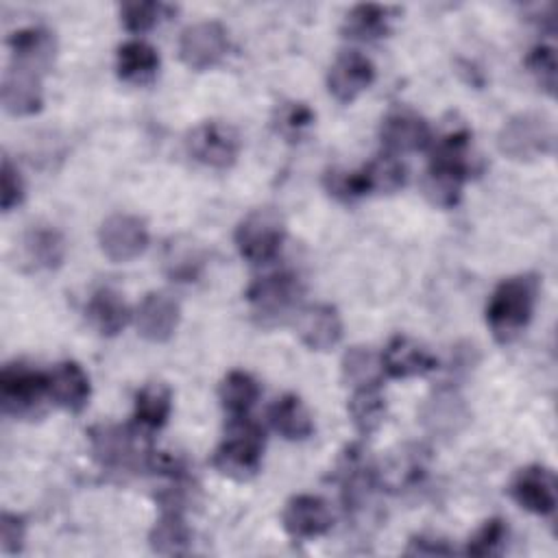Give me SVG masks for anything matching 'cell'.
<instances>
[{
  "label": "cell",
  "instance_id": "cell-1",
  "mask_svg": "<svg viewBox=\"0 0 558 558\" xmlns=\"http://www.w3.org/2000/svg\"><path fill=\"white\" fill-rule=\"evenodd\" d=\"M538 281L534 275L504 279L486 305V323L497 342H512L530 323L536 303Z\"/></svg>",
  "mask_w": 558,
  "mask_h": 558
},
{
  "label": "cell",
  "instance_id": "cell-2",
  "mask_svg": "<svg viewBox=\"0 0 558 558\" xmlns=\"http://www.w3.org/2000/svg\"><path fill=\"white\" fill-rule=\"evenodd\" d=\"M466 146V131L449 133L438 142L429 170L425 172L423 179V192L429 198V203L438 207H453L460 201L462 183L469 170Z\"/></svg>",
  "mask_w": 558,
  "mask_h": 558
},
{
  "label": "cell",
  "instance_id": "cell-3",
  "mask_svg": "<svg viewBox=\"0 0 558 558\" xmlns=\"http://www.w3.org/2000/svg\"><path fill=\"white\" fill-rule=\"evenodd\" d=\"M497 146L506 157L514 161L543 157L554 148V124L543 113H517L501 126Z\"/></svg>",
  "mask_w": 558,
  "mask_h": 558
},
{
  "label": "cell",
  "instance_id": "cell-4",
  "mask_svg": "<svg viewBox=\"0 0 558 558\" xmlns=\"http://www.w3.org/2000/svg\"><path fill=\"white\" fill-rule=\"evenodd\" d=\"M283 242V218L272 207L248 211L235 229V246L251 264L270 262Z\"/></svg>",
  "mask_w": 558,
  "mask_h": 558
},
{
  "label": "cell",
  "instance_id": "cell-5",
  "mask_svg": "<svg viewBox=\"0 0 558 558\" xmlns=\"http://www.w3.org/2000/svg\"><path fill=\"white\" fill-rule=\"evenodd\" d=\"M264 436L253 423L233 425L231 434L214 451V466L233 480H248L257 473L262 462Z\"/></svg>",
  "mask_w": 558,
  "mask_h": 558
},
{
  "label": "cell",
  "instance_id": "cell-6",
  "mask_svg": "<svg viewBox=\"0 0 558 558\" xmlns=\"http://www.w3.org/2000/svg\"><path fill=\"white\" fill-rule=\"evenodd\" d=\"M48 395V377L24 364H7L0 375V401L4 414L15 418L39 412Z\"/></svg>",
  "mask_w": 558,
  "mask_h": 558
},
{
  "label": "cell",
  "instance_id": "cell-7",
  "mask_svg": "<svg viewBox=\"0 0 558 558\" xmlns=\"http://www.w3.org/2000/svg\"><path fill=\"white\" fill-rule=\"evenodd\" d=\"M187 153L209 168H229L240 153V137L225 122H203L194 126L185 140Z\"/></svg>",
  "mask_w": 558,
  "mask_h": 558
},
{
  "label": "cell",
  "instance_id": "cell-8",
  "mask_svg": "<svg viewBox=\"0 0 558 558\" xmlns=\"http://www.w3.org/2000/svg\"><path fill=\"white\" fill-rule=\"evenodd\" d=\"M100 251L111 262H131L140 257L148 244V229L142 218L131 214H113L98 229Z\"/></svg>",
  "mask_w": 558,
  "mask_h": 558
},
{
  "label": "cell",
  "instance_id": "cell-9",
  "mask_svg": "<svg viewBox=\"0 0 558 558\" xmlns=\"http://www.w3.org/2000/svg\"><path fill=\"white\" fill-rule=\"evenodd\" d=\"M227 31L218 22H196L181 33L179 57L192 70L216 65L227 52Z\"/></svg>",
  "mask_w": 558,
  "mask_h": 558
},
{
  "label": "cell",
  "instance_id": "cell-10",
  "mask_svg": "<svg viewBox=\"0 0 558 558\" xmlns=\"http://www.w3.org/2000/svg\"><path fill=\"white\" fill-rule=\"evenodd\" d=\"M375 81V68L368 57L347 50L336 57L327 74V87L338 102L355 100Z\"/></svg>",
  "mask_w": 558,
  "mask_h": 558
},
{
  "label": "cell",
  "instance_id": "cell-11",
  "mask_svg": "<svg viewBox=\"0 0 558 558\" xmlns=\"http://www.w3.org/2000/svg\"><path fill=\"white\" fill-rule=\"evenodd\" d=\"M281 521L292 538L305 541L325 534L331 527L333 517L325 499L316 495H296L286 504Z\"/></svg>",
  "mask_w": 558,
  "mask_h": 558
},
{
  "label": "cell",
  "instance_id": "cell-12",
  "mask_svg": "<svg viewBox=\"0 0 558 558\" xmlns=\"http://www.w3.org/2000/svg\"><path fill=\"white\" fill-rule=\"evenodd\" d=\"M556 477L549 469L525 466L514 475L510 484V495L521 508L534 514H549L556 508Z\"/></svg>",
  "mask_w": 558,
  "mask_h": 558
},
{
  "label": "cell",
  "instance_id": "cell-13",
  "mask_svg": "<svg viewBox=\"0 0 558 558\" xmlns=\"http://www.w3.org/2000/svg\"><path fill=\"white\" fill-rule=\"evenodd\" d=\"M179 325V303L168 292H148L135 312V327L148 342H166Z\"/></svg>",
  "mask_w": 558,
  "mask_h": 558
},
{
  "label": "cell",
  "instance_id": "cell-14",
  "mask_svg": "<svg viewBox=\"0 0 558 558\" xmlns=\"http://www.w3.org/2000/svg\"><path fill=\"white\" fill-rule=\"evenodd\" d=\"M2 105L13 116H31L41 109V72L11 63L2 78Z\"/></svg>",
  "mask_w": 558,
  "mask_h": 558
},
{
  "label": "cell",
  "instance_id": "cell-15",
  "mask_svg": "<svg viewBox=\"0 0 558 558\" xmlns=\"http://www.w3.org/2000/svg\"><path fill=\"white\" fill-rule=\"evenodd\" d=\"M381 144L390 153H414L423 150L429 144V126L414 111L399 109L384 118L381 122Z\"/></svg>",
  "mask_w": 558,
  "mask_h": 558
},
{
  "label": "cell",
  "instance_id": "cell-16",
  "mask_svg": "<svg viewBox=\"0 0 558 558\" xmlns=\"http://www.w3.org/2000/svg\"><path fill=\"white\" fill-rule=\"evenodd\" d=\"M296 333L303 344L314 351H327L338 344L342 336V320L331 305H310L296 316Z\"/></svg>",
  "mask_w": 558,
  "mask_h": 558
},
{
  "label": "cell",
  "instance_id": "cell-17",
  "mask_svg": "<svg viewBox=\"0 0 558 558\" xmlns=\"http://www.w3.org/2000/svg\"><path fill=\"white\" fill-rule=\"evenodd\" d=\"M384 371L390 377H414L436 368V357L408 336H395L381 353Z\"/></svg>",
  "mask_w": 558,
  "mask_h": 558
},
{
  "label": "cell",
  "instance_id": "cell-18",
  "mask_svg": "<svg viewBox=\"0 0 558 558\" xmlns=\"http://www.w3.org/2000/svg\"><path fill=\"white\" fill-rule=\"evenodd\" d=\"M296 292H299L296 279L292 275L279 272V275H268L259 281H255L248 288L246 296H248L253 310L259 316L268 318V316L283 314L292 305Z\"/></svg>",
  "mask_w": 558,
  "mask_h": 558
},
{
  "label": "cell",
  "instance_id": "cell-19",
  "mask_svg": "<svg viewBox=\"0 0 558 558\" xmlns=\"http://www.w3.org/2000/svg\"><path fill=\"white\" fill-rule=\"evenodd\" d=\"M48 395L57 405L81 412L89 401V377L76 362H63L48 375Z\"/></svg>",
  "mask_w": 558,
  "mask_h": 558
},
{
  "label": "cell",
  "instance_id": "cell-20",
  "mask_svg": "<svg viewBox=\"0 0 558 558\" xmlns=\"http://www.w3.org/2000/svg\"><path fill=\"white\" fill-rule=\"evenodd\" d=\"M116 70L124 83L148 85L157 76L159 54L150 44L142 39H131L118 48Z\"/></svg>",
  "mask_w": 558,
  "mask_h": 558
},
{
  "label": "cell",
  "instance_id": "cell-21",
  "mask_svg": "<svg viewBox=\"0 0 558 558\" xmlns=\"http://www.w3.org/2000/svg\"><path fill=\"white\" fill-rule=\"evenodd\" d=\"M13 63L46 72L54 59V37L46 28H24L9 37Z\"/></svg>",
  "mask_w": 558,
  "mask_h": 558
},
{
  "label": "cell",
  "instance_id": "cell-22",
  "mask_svg": "<svg viewBox=\"0 0 558 558\" xmlns=\"http://www.w3.org/2000/svg\"><path fill=\"white\" fill-rule=\"evenodd\" d=\"M87 320L100 336H118L129 323V307L120 292L100 288L87 303Z\"/></svg>",
  "mask_w": 558,
  "mask_h": 558
},
{
  "label": "cell",
  "instance_id": "cell-23",
  "mask_svg": "<svg viewBox=\"0 0 558 558\" xmlns=\"http://www.w3.org/2000/svg\"><path fill=\"white\" fill-rule=\"evenodd\" d=\"M268 416L272 427L288 440H303L314 432L312 416L296 395H283L277 399L270 405Z\"/></svg>",
  "mask_w": 558,
  "mask_h": 558
},
{
  "label": "cell",
  "instance_id": "cell-24",
  "mask_svg": "<svg viewBox=\"0 0 558 558\" xmlns=\"http://www.w3.org/2000/svg\"><path fill=\"white\" fill-rule=\"evenodd\" d=\"M469 414L460 397H456L451 390L436 392L423 408V423L438 434H456L464 423Z\"/></svg>",
  "mask_w": 558,
  "mask_h": 558
},
{
  "label": "cell",
  "instance_id": "cell-25",
  "mask_svg": "<svg viewBox=\"0 0 558 558\" xmlns=\"http://www.w3.org/2000/svg\"><path fill=\"white\" fill-rule=\"evenodd\" d=\"M384 375L381 357L371 347H351L342 355V377L353 388L379 386Z\"/></svg>",
  "mask_w": 558,
  "mask_h": 558
},
{
  "label": "cell",
  "instance_id": "cell-26",
  "mask_svg": "<svg viewBox=\"0 0 558 558\" xmlns=\"http://www.w3.org/2000/svg\"><path fill=\"white\" fill-rule=\"evenodd\" d=\"M218 397H220L222 408L231 416L240 418V416H244L255 405V401L259 397V386H257V381L248 373L231 371L222 379V384L218 388Z\"/></svg>",
  "mask_w": 558,
  "mask_h": 558
},
{
  "label": "cell",
  "instance_id": "cell-27",
  "mask_svg": "<svg viewBox=\"0 0 558 558\" xmlns=\"http://www.w3.org/2000/svg\"><path fill=\"white\" fill-rule=\"evenodd\" d=\"M190 541H192V534L185 521L181 519V514L177 512H166L148 534L150 549L161 556L185 554L190 549Z\"/></svg>",
  "mask_w": 558,
  "mask_h": 558
},
{
  "label": "cell",
  "instance_id": "cell-28",
  "mask_svg": "<svg viewBox=\"0 0 558 558\" xmlns=\"http://www.w3.org/2000/svg\"><path fill=\"white\" fill-rule=\"evenodd\" d=\"M92 447L96 458L102 464L109 466H120L126 464L135 456V445L133 438L126 429L113 427V425H102L92 432Z\"/></svg>",
  "mask_w": 558,
  "mask_h": 558
},
{
  "label": "cell",
  "instance_id": "cell-29",
  "mask_svg": "<svg viewBox=\"0 0 558 558\" xmlns=\"http://www.w3.org/2000/svg\"><path fill=\"white\" fill-rule=\"evenodd\" d=\"M342 33L351 39H362V41L384 37L388 33V9L377 4L353 7L344 17Z\"/></svg>",
  "mask_w": 558,
  "mask_h": 558
},
{
  "label": "cell",
  "instance_id": "cell-30",
  "mask_svg": "<svg viewBox=\"0 0 558 558\" xmlns=\"http://www.w3.org/2000/svg\"><path fill=\"white\" fill-rule=\"evenodd\" d=\"M170 405V388L161 381H150L135 395V418L146 427H161L168 421Z\"/></svg>",
  "mask_w": 558,
  "mask_h": 558
},
{
  "label": "cell",
  "instance_id": "cell-31",
  "mask_svg": "<svg viewBox=\"0 0 558 558\" xmlns=\"http://www.w3.org/2000/svg\"><path fill=\"white\" fill-rule=\"evenodd\" d=\"M349 414L353 418V425L362 434L375 432L386 416V403H384L377 386L355 388V392L349 401Z\"/></svg>",
  "mask_w": 558,
  "mask_h": 558
},
{
  "label": "cell",
  "instance_id": "cell-32",
  "mask_svg": "<svg viewBox=\"0 0 558 558\" xmlns=\"http://www.w3.org/2000/svg\"><path fill=\"white\" fill-rule=\"evenodd\" d=\"M366 192H395L405 183V168L395 155H379L364 170Z\"/></svg>",
  "mask_w": 558,
  "mask_h": 558
},
{
  "label": "cell",
  "instance_id": "cell-33",
  "mask_svg": "<svg viewBox=\"0 0 558 558\" xmlns=\"http://www.w3.org/2000/svg\"><path fill=\"white\" fill-rule=\"evenodd\" d=\"M26 251H28V257L35 259L39 266L54 268L61 264L65 246L59 231L37 227V229H31L26 235Z\"/></svg>",
  "mask_w": 558,
  "mask_h": 558
},
{
  "label": "cell",
  "instance_id": "cell-34",
  "mask_svg": "<svg viewBox=\"0 0 558 558\" xmlns=\"http://www.w3.org/2000/svg\"><path fill=\"white\" fill-rule=\"evenodd\" d=\"M506 538H508L506 523L501 519H490L471 536V541L466 545V554L477 556V558L495 556L504 549Z\"/></svg>",
  "mask_w": 558,
  "mask_h": 558
},
{
  "label": "cell",
  "instance_id": "cell-35",
  "mask_svg": "<svg viewBox=\"0 0 558 558\" xmlns=\"http://www.w3.org/2000/svg\"><path fill=\"white\" fill-rule=\"evenodd\" d=\"M163 11L166 7L159 2H124L120 7L122 22L131 33H144L153 28Z\"/></svg>",
  "mask_w": 558,
  "mask_h": 558
},
{
  "label": "cell",
  "instance_id": "cell-36",
  "mask_svg": "<svg viewBox=\"0 0 558 558\" xmlns=\"http://www.w3.org/2000/svg\"><path fill=\"white\" fill-rule=\"evenodd\" d=\"M314 122V113L307 105L303 102H286L279 111H277V131L290 140L299 137L310 124Z\"/></svg>",
  "mask_w": 558,
  "mask_h": 558
},
{
  "label": "cell",
  "instance_id": "cell-37",
  "mask_svg": "<svg viewBox=\"0 0 558 558\" xmlns=\"http://www.w3.org/2000/svg\"><path fill=\"white\" fill-rule=\"evenodd\" d=\"M527 68L536 76L538 85L554 94L556 87V52L549 46H538L527 57Z\"/></svg>",
  "mask_w": 558,
  "mask_h": 558
},
{
  "label": "cell",
  "instance_id": "cell-38",
  "mask_svg": "<svg viewBox=\"0 0 558 558\" xmlns=\"http://www.w3.org/2000/svg\"><path fill=\"white\" fill-rule=\"evenodd\" d=\"M325 185L329 190V194L342 198V201H351L357 198L362 194H366V185L362 179V172H342V170H331L325 177Z\"/></svg>",
  "mask_w": 558,
  "mask_h": 558
},
{
  "label": "cell",
  "instance_id": "cell-39",
  "mask_svg": "<svg viewBox=\"0 0 558 558\" xmlns=\"http://www.w3.org/2000/svg\"><path fill=\"white\" fill-rule=\"evenodd\" d=\"M2 187H0V207L2 211H11L15 205L22 203L24 198V183L17 172V168L11 163L9 157L2 159Z\"/></svg>",
  "mask_w": 558,
  "mask_h": 558
},
{
  "label": "cell",
  "instance_id": "cell-40",
  "mask_svg": "<svg viewBox=\"0 0 558 558\" xmlns=\"http://www.w3.org/2000/svg\"><path fill=\"white\" fill-rule=\"evenodd\" d=\"M24 536H26V525L22 521V517L11 514V512H2L0 517V541H2V549L7 554H15L22 549L24 545Z\"/></svg>",
  "mask_w": 558,
  "mask_h": 558
},
{
  "label": "cell",
  "instance_id": "cell-41",
  "mask_svg": "<svg viewBox=\"0 0 558 558\" xmlns=\"http://www.w3.org/2000/svg\"><path fill=\"white\" fill-rule=\"evenodd\" d=\"M168 264V272L179 279V281H192V277H196V268L201 264V259L196 257V253L187 246V248H177L172 251L170 257H166Z\"/></svg>",
  "mask_w": 558,
  "mask_h": 558
},
{
  "label": "cell",
  "instance_id": "cell-42",
  "mask_svg": "<svg viewBox=\"0 0 558 558\" xmlns=\"http://www.w3.org/2000/svg\"><path fill=\"white\" fill-rule=\"evenodd\" d=\"M408 554H418V556L429 554V556H434V554H451V549H449L447 545H442V543H436V541H432V538L418 536V538H412V541H410Z\"/></svg>",
  "mask_w": 558,
  "mask_h": 558
}]
</instances>
